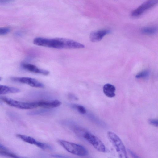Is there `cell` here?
Wrapping results in <instances>:
<instances>
[{
  "label": "cell",
  "mask_w": 158,
  "mask_h": 158,
  "mask_svg": "<svg viewBox=\"0 0 158 158\" xmlns=\"http://www.w3.org/2000/svg\"><path fill=\"white\" fill-rule=\"evenodd\" d=\"M107 135L109 139L113 145L120 158H127L125 147L120 138L115 133L108 131Z\"/></svg>",
  "instance_id": "obj_3"
},
{
  "label": "cell",
  "mask_w": 158,
  "mask_h": 158,
  "mask_svg": "<svg viewBox=\"0 0 158 158\" xmlns=\"http://www.w3.org/2000/svg\"><path fill=\"white\" fill-rule=\"evenodd\" d=\"M53 157H57V158H67L68 157L63 156L61 155L58 154H53L52 155Z\"/></svg>",
  "instance_id": "obj_22"
},
{
  "label": "cell",
  "mask_w": 158,
  "mask_h": 158,
  "mask_svg": "<svg viewBox=\"0 0 158 158\" xmlns=\"http://www.w3.org/2000/svg\"><path fill=\"white\" fill-rule=\"evenodd\" d=\"M59 143L69 152L79 156L87 155V150L83 146L66 141L60 140Z\"/></svg>",
  "instance_id": "obj_2"
},
{
  "label": "cell",
  "mask_w": 158,
  "mask_h": 158,
  "mask_svg": "<svg viewBox=\"0 0 158 158\" xmlns=\"http://www.w3.org/2000/svg\"><path fill=\"white\" fill-rule=\"evenodd\" d=\"M83 137L98 151L105 152L106 148L101 141L97 137L89 132H85Z\"/></svg>",
  "instance_id": "obj_5"
},
{
  "label": "cell",
  "mask_w": 158,
  "mask_h": 158,
  "mask_svg": "<svg viewBox=\"0 0 158 158\" xmlns=\"http://www.w3.org/2000/svg\"><path fill=\"white\" fill-rule=\"evenodd\" d=\"M3 155H5L7 156H10L12 157H16L17 158L19 157L18 156H17L16 155L12 154L10 153H9L8 152H0Z\"/></svg>",
  "instance_id": "obj_20"
},
{
  "label": "cell",
  "mask_w": 158,
  "mask_h": 158,
  "mask_svg": "<svg viewBox=\"0 0 158 158\" xmlns=\"http://www.w3.org/2000/svg\"><path fill=\"white\" fill-rule=\"evenodd\" d=\"M158 31L157 27H148L143 28L141 32L143 34L147 35H153L156 34Z\"/></svg>",
  "instance_id": "obj_14"
},
{
  "label": "cell",
  "mask_w": 158,
  "mask_h": 158,
  "mask_svg": "<svg viewBox=\"0 0 158 158\" xmlns=\"http://www.w3.org/2000/svg\"><path fill=\"white\" fill-rule=\"evenodd\" d=\"M48 111V109L44 108L43 109L39 110L29 112L28 114L30 115H37L47 113Z\"/></svg>",
  "instance_id": "obj_16"
},
{
  "label": "cell",
  "mask_w": 158,
  "mask_h": 158,
  "mask_svg": "<svg viewBox=\"0 0 158 158\" xmlns=\"http://www.w3.org/2000/svg\"><path fill=\"white\" fill-rule=\"evenodd\" d=\"M148 123L153 126L156 127H158V121L156 119H150L148 121Z\"/></svg>",
  "instance_id": "obj_19"
},
{
  "label": "cell",
  "mask_w": 158,
  "mask_h": 158,
  "mask_svg": "<svg viewBox=\"0 0 158 158\" xmlns=\"http://www.w3.org/2000/svg\"><path fill=\"white\" fill-rule=\"evenodd\" d=\"M20 91L19 89L15 87L0 85V95L18 93Z\"/></svg>",
  "instance_id": "obj_12"
},
{
  "label": "cell",
  "mask_w": 158,
  "mask_h": 158,
  "mask_svg": "<svg viewBox=\"0 0 158 158\" xmlns=\"http://www.w3.org/2000/svg\"><path fill=\"white\" fill-rule=\"evenodd\" d=\"M21 65L24 69L33 73L45 75H48L49 73V71L40 69L32 64L23 63Z\"/></svg>",
  "instance_id": "obj_9"
},
{
  "label": "cell",
  "mask_w": 158,
  "mask_h": 158,
  "mask_svg": "<svg viewBox=\"0 0 158 158\" xmlns=\"http://www.w3.org/2000/svg\"><path fill=\"white\" fill-rule=\"evenodd\" d=\"M65 38H47L37 37L33 40V43L37 45L58 49H65Z\"/></svg>",
  "instance_id": "obj_1"
},
{
  "label": "cell",
  "mask_w": 158,
  "mask_h": 158,
  "mask_svg": "<svg viewBox=\"0 0 158 158\" xmlns=\"http://www.w3.org/2000/svg\"><path fill=\"white\" fill-rule=\"evenodd\" d=\"M110 32L108 29H103L93 31L89 36L90 41L92 42H98L101 41L106 35Z\"/></svg>",
  "instance_id": "obj_8"
},
{
  "label": "cell",
  "mask_w": 158,
  "mask_h": 158,
  "mask_svg": "<svg viewBox=\"0 0 158 158\" xmlns=\"http://www.w3.org/2000/svg\"><path fill=\"white\" fill-rule=\"evenodd\" d=\"M10 29L7 27H0V35H5L10 31Z\"/></svg>",
  "instance_id": "obj_18"
},
{
  "label": "cell",
  "mask_w": 158,
  "mask_h": 158,
  "mask_svg": "<svg viewBox=\"0 0 158 158\" xmlns=\"http://www.w3.org/2000/svg\"><path fill=\"white\" fill-rule=\"evenodd\" d=\"M38 106L47 109H50L57 107L61 104L58 100H54L51 101H38Z\"/></svg>",
  "instance_id": "obj_10"
},
{
  "label": "cell",
  "mask_w": 158,
  "mask_h": 158,
  "mask_svg": "<svg viewBox=\"0 0 158 158\" xmlns=\"http://www.w3.org/2000/svg\"><path fill=\"white\" fill-rule=\"evenodd\" d=\"M69 97L71 99L74 100H78V98L76 97L74 95L71 94H70L69 95Z\"/></svg>",
  "instance_id": "obj_21"
},
{
  "label": "cell",
  "mask_w": 158,
  "mask_h": 158,
  "mask_svg": "<svg viewBox=\"0 0 158 158\" xmlns=\"http://www.w3.org/2000/svg\"><path fill=\"white\" fill-rule=\"evenodd\" d=\"M0 98L8 105L19 109H30L39 107L38 101L24 102L15 100L5 97H1Z\"/></svg>",
  "instance_id": "obj_4"
},
{
  "label": "cell",
  "mask_w": 158,
  "mask_h": 158,
  "mask_svg": "<svg viewBox=\"0 0 158 158\" xmlns=\"http://www.w3.org/2000/svg\"><path fill=\"white\" fill-rule=\"evenodd\" d=\"M13 80L15 81L25 84L31 86L36 88H43L44 85L37 80L29 77H15Z\"/></svg>",
  "instance_id": "obj_7"
},
{
  "label": "cell",
  "mask_w": 158,
  "mask_h": 158,
  "mask_svg": "<svg viewBox=\"0 0 158 158\" xmlns=\"http://www.w3.org/2000/svg\"><path fill=\"white\" fill-rule=\"evenodd\" d=\"M0 149L5 151L7 150L6 148L4 145L0 143Z\"/></svg>",
  "instance_id": "obj_23"
},
{
  "label": "cell",
  "mask_w": 158,
  "mask_h": 158,
  "mask_svg": "<svg viewBox=\"0 0 158 158\" xmlns=\"http://www.w3.org/2000/svg\"><path fill=\"white\" fill-rule=\"evenodd\" d=\"M72 106L76 109L77 111L82 114H85L86 112L85 108L83 106L80 105L73 104Z\"/></svg>",
  "instance_id": "obj_17"
},
{
  "label": "cell",
  "mask_w": 158,
  "mask_h": 158,
  "mask_svg": "<svg viewBox=\"0 0 158 158\" xmlns=\"http://www.w3.org/2000/svg\"><path fill=\"white\" fill-rule=\"evenodd\" d=\"M150 72L148 70H143L138 73L135 77L137 79H145L149 75Z\"/></svg>",
  "instance_id": "obj_15"
},
{
  "label": "cell",
  "mask_w": 158,
  "mask_h": 158,
  "mask_svg": "<svg viewBox=\"0 0 158 158\" xmlns=\"http://www.w3.org/2000/svg\"><path fill=\"white\" fill-rule=\"evenodd\" d=\"M103 92L107 97L112 98L115 96V88L110 84H106L104 85L103 88Z\"/></svg>",
  "instance_id": "obj_11"
},
{
  "label": "cell",
  "mask_w": 158,
  "mask_h": 158,
  "mask_svg": "<svg viewBox=\"0 0 158 158\" xmlns=\"http://www.w3.org/2000/svg\"><path fill=\"white\" fill-rule=\"evenodd\" d=\"M17 136L24 141L28 143L34 144L38 147L40 146L41 142L36 140L34 138L25 135L18 134Z\"/></svg>",
  "instance_id": "obj_13"
},
{
  "label": "cell",
  "mask_w": 158,
  "mask_h": 158,
  "mask_svg": "<svg viewBox=\"0 0 158 158\" xmlns=\"http://www.w3.org/2000/svg\"><path fill=\"white\" fill-rule=\"evenodd\" d=\"M130 153L131 154L132 156H133L134 157H138L135 155L134 153H133L132 151H131V150L129 151Z\"/></svg>",
  "instance_id": "obj_24"
},
{
  "label": "cell",
  "mask_w": 158,
  "mask_h": 158,
  "mask_svg": "<svg viewBox=\"0 0 158 158\" xmlns=\"http://www.w3.org/2000/svg\"><path fill=\"white\" fill-rule=\"evenodd\" d=\"M158 2V0H147L133 10L131 15L133 17L139 16L148 10L155 6Z\"/></svg>",
  "instance_id": "obj_6"
},
{
  "label": "cell",
  "mask_w": 158,
  "mask_h": 158,
  "mask_svg": "<svg viewBox=\"0 0 158 158\" xmlns=\"http://www.w3.org/2000/svg\"></svg>",
  "instance_id": "obj_26"
},
{
  "label": "cell",
  "mask_w": 158,
  "mask_h": 158,
  "mask_svg": "<svg viewBox=\"0 0 158 158\" xmlns=\"http://www.w3.org/2000/svg\"><path fill=\"white\" fill-rule=\"evenodd\" d=\"M1 77H0V81H1Z\"/></svg>",
  "instance_id": "obj_25"
}]
</instances>
